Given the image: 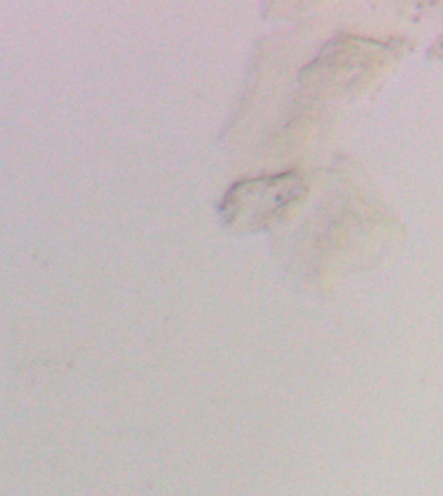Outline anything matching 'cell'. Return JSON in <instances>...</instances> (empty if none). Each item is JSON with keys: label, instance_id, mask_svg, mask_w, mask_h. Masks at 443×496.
<instances>
[{"label": "cell", "instance_id": "1", "mask_svg": "<svg viewBox=\"0 0 443 496\" xmlns=\"http://www.w3.org/2000/svg\"><path fill=\"white\" fill-rule=\"evenodd\" d=\"M305 193L294 171L247 179L233 184L220 203V217L235 232L262 231L275 223Z\"/></svg>", "mask_w": 443, "mask_h": 496}]
</instances>
